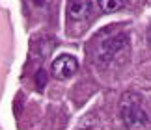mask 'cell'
Segmentation results:
<instances>
[{
	"instance_id": "obj_1",
	"label": "cell",
	"mask_w": 151,
	"mask_h": 130,
	"mask_svg": "<svg viewBox=\"0 0 151 130\" xmlns=\"http://www.w3.org/2000/svg\"><path fill=\"white\" fill-rule=\"evenodd\" d=\"M144 100L136 93H125L121 97L119 111L127 128H146L149 126V115L144 108Z\"/></svg>"
},
{
	"instance_id": "obj_7",
	"label": "cell",
	"mask_w": 151,
	"mask_h": 130,
	"mask_svg": "<svg viewBox=\"0 0 151 130\" xmlns=\"http://www.w3.org/2000/svg\"><path fill=\"white\" fill-rule=\"evenodd\" d=\"M147 37H149V41H151V32H149V34H147Z\"/></svg>"
},
{
	"instance_id": "obj_6",
	"label": "cell",
	"mask_w": 151,
	"mask_h": 130,
	"mask_svg": "<svg viewBox=\"0 0 151 130\" xmlns=\"http://www.w3.org/2000/svg\"><path fill=\"white\" fill-rule=\"evenodd\" d=\"M36 84H37V87H45V84H47V73H45L43 69L37 71V74H36Z\"/></svg>"
},
{
	"instance_id": "obj_4",
	"label": "cell",
	"mask_w": 151,
	"mask_h": 130,
	"mask_svg": "<svg viewBox=\"0 0 151 130\" xmlns=\"http://www.w3.org/2000/svg\"><path fill=\"white\" fill-rule=\"evenodd\" d=\"M91 9H93V2L91 0H69L67 2V15L73 21L88 19Z\"/></svg>"
},
{
	"instance_id": "obj_5",
	"label": "cell",
	"mask_w": 151,
	"mask_h": 130,
	"mask_svg": "<svg viewBox=\"0 0 151 130\" xmlns=\"http://www.w3.org/2000/svg\"><path fill=\"white\" fill-rule=\"evenodd\" d=\"M123 0H99V6L104 13H114V11L123 8Z\"/></svg>"
},
{
	"instance_id": "obj_2",
	"label": "cell",
	"mask_w": 151,
	"mask_h": 130,
	"mask_svg": "<svg viewBox=\"0 0 151 130\" xmlns=\"http://www.w3.org/2000/svg\"><path fill=\"white\" fill-rule=\"evenodd\" d=\"M78 69V61L75 60L71 54H62L58 56L50 65V71H52V76L58 80H67L77 73Z\"/></svg>"
},
{
	"instance_id": "obj_3",
	"label": "cell",
	"mask_w": 151,
	"mask_h": 130,
	"mask_svg": "<svg viewBox=\"0 0 151 130\" xmlns=\"http://www.w3.org/2000/svg\"><path fill=\"white\" fill-rule=\"evenodd\" d=\"M123 46H127V37L125 35H116L112 39H106L104 43H101L99 50H97V58H99L101 63L103 61L108 63L110 60H114L116 54H118Z\"/></svg>"
}]
</instances>
